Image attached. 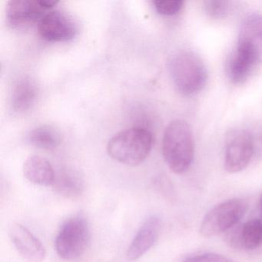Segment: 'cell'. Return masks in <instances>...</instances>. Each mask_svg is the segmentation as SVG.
<instances>
[{"instance_id": "6da1fadb", "label": "cell", "mask_w": 262, "mask_h": 262, "mask_svg": "<svg viewBox=\"0 0 262 262\" xmlns=\"http://www.w3.org/2000/svg\"><path fill=\"white\" fill-rule=\"evenodd\" d=\"M162 155L168 168L176 174L186 172L194 159L192 131L186 122L176 119L168 124L162 138Z\"/></svg>"}, {"instance_id": "7a4b0ae2", "label": "cell", "mask_w": 262, "mask_h": 262, "mask_svg": "<svg viewBox=\"0 0 262 262\" xmlns=\"http://www.w3.org/2000/svg\"><path fill=\"white\" fill-rule=\"evenodd\" d=\"M153 136L143 127L126 128L116 133L107 144V152L110 157L124 165H140L151 152Z\"/></svg>"}, {"instance_id": "3957f363", "label": "cell", "mask_w": 262, "mask_h": 262, "mask_svg": "<svg viewBox=\"0 0 262 262\" xmlns=\"http://www.w3.org/2000/svg\"><path fill=\"white\" fill-rule=\"evenodd\" d=\"M169 72L176 90L184 96L197 94L208 80V71L203 60L189 50L177 52L171 56Z\"/></svg>"}, {"instance_id": "277c9868", "label": "cell", "mask_w": 262, "mask_h": 262, "mask_svg": "<svg viewBox=\"0 0 262 262\" xmlns=\"http://www.w3.org/2000/svg\"><path fill=\"white\" fill-rule=\"evenodd\" d=\"M248 208L242 199H231L211 208L202 219L199 232L205 237H214L237 225Z\"/></svg>"}, {"instance_id": "5b68a950", "label": "cell", "mask_w": 262, "mask_h": 262, "mask_svg": "<svg viewBox=\"0 0 262 262\" xmlns=\"http://www.w3.org/2000/svg\"><path fill=\"white\" fill-rule=\"evenodd\" d=\"M90 238V229L86 219L74 216L64 222L55 242L59 257L64 260L79 258L85 252Z\"/></svg>"}, {"instance_id": "8992f818", "label": "cell", "mask_w": 262, "mask_h": 262, "mask_svg": "<svg viewBox=\"0 0 262 262\" xmlns=\"http://www.w3.org/2000/svg\"><path fill=\"white\" fill-rule=\"evenodd\" d=\"M254 140L249 132L233 130L226 138L224 168L228 173L240 172L248 167L254 155Z\"/></svg>"}, {"instance_id": "52a82bcc", "label": "cell", "mask_w": 262, "mask_h": 262, "mask_svg": "<svg viewBox=\"0 0 262 262\" xmlns=\"http://www.w3.org/2000/svg\"><path fill=\"white\" fill-rule=\"evenodd\" d=\"M234 50L254 65L262 62V15L251 13L244 19Z\"/></svg>"}, {"instance_id": "ba28073f", "label": "cell", "mask_w": 262, "mask_h": 262, "mask_svg": "<svg viewBox=\"0 0 262 262\" xmlns=\"http://www.w3.org/2000/svg\"><path fill=\"white\" fill-rule=\"evenodd\" d=\"M38 31L42 39L50 42H65L76 36L77 25L71 16L61 10H51L38 22Z\"/></svg>"}, {"instance_id": "9c48e42d", "label": "cell", "mask_w": 262, "mask_h": 262, "mask_svg": "<svg viewBox=\"0 0 262 262\" xmlns=\"http://www.w3.org/2000/svg\"><path fill=\"white\" fill-rule=\"evenodd\" d=\"M9 235L21 257L27 262H42L46 249L42 242L28 228L19 223H13Z\"/></svg>"}, {"instance_id": "30bf717a", "label": "cell", "mask_w": 262, "mask_h": 262, "mask_svg": "<svg viewBox=\"0 0 262 262\" xmlns=\"http://www.w3.org/2000/svg\"><path fill=\"white\" fill-rule=\"evenodd\" d=\"M162 229V221L157 215L150 216L138 231L127 250L129 260H137L157 242Z\"/></svg>"}, {"instance_id": "8fae6325", "label": "cell", "mask_w": 262, "mask_h": 262, "mask_svg": "<svg viewBox=\"0 0 262 262\" xmlns=\"http://www.w3.org/2000/svg\"><path fill=\"white\" fill-rule=\"evenodd\" d=\"M46 10L40 0H11L7 7V22L13 27H27L39 22Z\"/></svg>"}, {"instance_id": "7c38bea8", "label": "cell", "mask_w": 262, "mask_h": 262, "mask_svg": "<svg viewBox=\"0 0 262 262\" xmlns=\"http://www.w3.org/2000/svg\"><path fill=\"white\" fill-rule=\"evenodd\" d=\"M23 172L29 182L42 186L53 185L56 176L51 163L39 156L27 158L23 166Z\"/></svg>"}, {"instance_id": "4fadbf2b", "label": "cell", "mask_w": 262, "mask_h": 262, "mask_svg": "<svg viewBox=\"0 0 262 262\" xmlns=\"http://www.w3.org/2000/svg\"><path fill=\"white\" fill-rule=\"evenodd\" d=\"M36 97L37 89L34 82L27 78L20 79L15 85L12 93V108L15 113H24L33 106Z\"/></svg>"}, {"instance_id": "5bb4252c", "label": "cell", "mask_w": 262, "mask_h": 262, "mask_svg": "<svg viewBox=\"0 0 262 262\" xmlns=\"http://www.w3.org/2000/svg\"><path fill=\"white\" fill-rule=\"evenodd\" d=\"M55 192L67 199H76L83 192V181L76 173L62 171L56 174L53 185Z\"/></svg>"}, {"instance_id": "9a60e30c", "label": "cell", "mask_w": 262, "mask_h": 262, "mask_svg": "<svg viewBox=\"0 0 262 262\" xmlns=\"http://www.w3.org/2000/svg\"><path fill=\"white\" fill-rule=\"evenodd\" d=\"M28 141L32 145L37 148L53 149L60 144L61 135L51 125H40L30 132Z\"/></svg>"}, {"instance_id": "2e32d148", "label": "cell", "mask_w": 262, "mask_h": 262, "mask_svg": "<svg viewBox=\"0 0 262 262\" xmlns=\"http://www.w3.org/2000/svg\"><path fill=\"white\" fill-rule=\"evenodd\" d=\"M240 242L242 249L254 250L262 245V222L260 219H251L241 225Z\"/></svg>"}, {"instance_id": "e0dca14e", "label": "cell", "mask_w": 262, "mask_h": 262, "mask_svg": "<svg viewBox=\"0 0 262 262\" xmlns=\"http://www.w3.org/2000/svg\"><path fill=\"white\" fill-rule=\"evenodd\" d=\"M204 8L210 17L221 19L229 13L231 3L223 0H208L204 4Z\"/></svg>"}, {"instance_id": "ac0fdd59", "label": "cell", "mask_w": 262, "mask_h": 262, "mask_svg": "<svg viewBox=\"0 0 262 262\" xmlns=\"http://www.w3.org/2000/svg\"><path fill=\"white\" fill-rule=\"evenodd\" d=\"M153 4L159 14L173 16L180 12L184 2L181 0H155Z\"/></svg>"}, {"instance_id": "d6986e66", "label": "cell", "mask_w": 262, "mask_h": 262, "mask_svg": "<svg viewBox=\"0 0 262 262\" xmlns=\"http://www.w3.org/2000/svg\"><path fill=\"white\" fill-rule=\"evenodd\" d=\"M182 262H235L222 254L203 253L185 257Z\"/></svg>"}, {"instance_id": "ffe728a7", "label": "cell", "mask_w": 262, "mask_h": 262, "mask_svg": "<svg viewBox=\"0 0 262 262\" xmlns=\"http://www.w3.org/2000/svg\"><path fill=\"white\" fill-rule=\"evenodd\" d=\"M156 187L159 192L168 201H174L176 199V191L174 190L171 181L165 177H160L156 180Z\"/></svg>"}, {"instance_id": "44dd1931", "label": "cell", "mask_w": 262, "mask_h": 262, "mask_svg": "<svg viewBox=\"0 0 262 262\" xmlns=\"http://www.w3.org/2000/svg\"><path fill=\"white\" fill-rule=\"evenodd\" d=\"M40 3L42 7L47 10V9L51 8V7L56 5L58 1H56V0H40Z\"/></svg>"}, {"instance_id": "7402d4cb", "label": "cell", "mask_w": 262, "mask_h": 262, "mask_svg": "<svg viewBox=\"0 0 262 262\" xmlns=\"http://www.w3.org/2000/svg\"><path fill=\"white\" fill-rule=\"evenodd\" d=\"M260 210H261V211H262V194H260Z\"/></svg>"}]
</instances>
